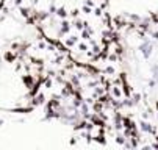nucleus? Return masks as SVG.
Here are the masks:
<instances>
[{
    "label": "nucleus",
    "mask_w": 158,
    "mask_h": 150,
    "mask_svg": "<svg viewBox=\"0 0 158 150\" xmlns=\"http://www.w3.org/2000/svg\"><path fill=\"white\" fill-rule=\"evenodd\" d=\"M141 52H143L144 58H149L152 55V44L150 42H144V44L141 46Z\"/></svg>",
    "instance_id": "obj_1"
},
{
    "label": "nucleus",
    "mask_w": 158,
    "mask_h": 150,
    "mask_svg": "<svg viewBox=\"0 0 158 150\" xmlns=\"http://www.w3.org/2000/svg\"><path fill=\"white\" fill-rule=\"evenodd\" d=\"M152 71H153V77H155V78H158V66H153V69H152Z\"/></svg>",
    "instance_id": "obj_2"
}]
</instances>
